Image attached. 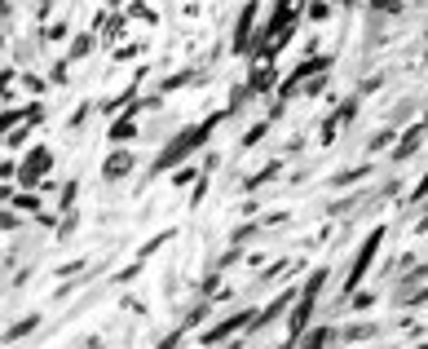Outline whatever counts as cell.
Masks as SVG:
<instances>
[{
	"mask_svg": "<svg viewBox=\"0 0 428 349\" xmlns=\"http://www.w3.org/2000/svg\"><path fill=\"white\" fill-rule=\"evenodd\" d=\"M217 124H221V115H208L204 124H190V128H181V133H177V137L168 142V146L159 151V160L150 164V173H146V177H154V173H168V168H181V160H186L190 151H199V146L208 142V133H217Z\"/></svg>",
	"mask_w": 428,
	"mask_h": 349,
	"instance_id": "obj_1",
	"label": "cell"
},
{
	"mask_svg": "<svg viewBox=\"0 0 428 349\" xmlns=\"http://www.w3.org/2000/svg\"><path fill=\"white\" fill-rule=\"evenodd\" d=\"M327 279H331V270H327V266H318V270L305 279L301 296H296V305H292V327H287V345H292V349L305 341L309 318H314V309H318V292H323V283H327Z\"/></svg>",
	"mask_w": 428,
	"mask_h": 349,
	"instance_id": "obj_2",
	"label": "cell"
},
{
	"mask_svg": "<svg viewBox=\"0 0 428 349\" xmlns=\"http://www.w3.org/2000/svg\"><path fill=\"white\" fill-rule=\"evenodd\" d=\"M53 173V151L49 146H31L27 151V160L18 164V186L22 190H35V186H44V177Z\"/></svg>",
	"mask_w": 428,
	"mask_h": 349,
	"instance_id": "obj_3",
	"label": "cell"
},
{
	"mask_svg": "<svg viewBox=\"0 0 428 349\" xmlns=\"http://www.w3.org/2000/svg\"><path fill=\"white\" fill-rule=\"evenodd\" d=\"M380 244H384V230H375L362 239V248H358V257H353V266H349V279H344V296H353L358 292V283L366 279V270H371V261H375V252H380Z\"/></svg>",
	"mask_w": 428,
	"mask_h": 349,
	"instance_id": "obj_4",
	"label": "cell"
},
{
	"mask_svg": "<svg viewBox=\"0 0 428 349\" xmlns=\"http://www.w3.org/2000/svg\"><path fill=\"white\" fill-rule=\"evenodd\" d=\"M327 67H331V53H327V58H314V53H309L305 62L296 67V71H292V76L283 80V84H278V102H287V98H292L296 89H301L305 80H318V76H327Z\"/></svg>",
	"mask_w": 428,
	"mask_h": 349,
	"instance_id": "obj_5",
	"label": "cell"
},
{
	"mask_svg": "<svg viewBox=\"0 0 428 349\" xmlns=\"http://www.w3.org/2000/svg\"><path fill=\"white\" fill-rule=\"evenodd\" d=\"M252 323H256L252 309H239V314H230V318L212 323L208 332H199V345H208V349H212V345H225V341H230V336L239 332V327H252Z\"/></svg>",
	"mask_w": 428,
	"mask_h": 349,
	"instance_id": "obj_6",
	"label": "cell"
},
{
	"mask_svg": "<svg viewBox=\"0 0 428 349\" xmlns=\"http://www.w3.org/2000/svg\"><path fill=\"white\" fill-rule=\"evenodd\" d=\"M141 106H146V102H133V106H128V111L111 124V142H115V146H128V142L137 137V111H141Z\"/></svg>",
	"mask_w": 428,
	"mask_h": 349,
	"instance_id": "obj_7",
	"label": "cell"
},
{
	"mask_svg": "<svg viewBox=\"0 0 428 349\" xmlns=\"http://www.w3.org/2000/svg\"><path fill=\"white\" fill-rule=\"evenodd\" d=\"M296 296H301V292H292V287H287V292H278V296H274V300H269V305H265V309H260V314H256V323H252V332H260V327H269V323H274V318L283 314V309H287V314H292Z\"/></svg>",
	"mask_w": 428,
	"mask_h": 349,
	"instance_id": "obj_8",
	"label": "cell"
},
{
	"mask_svg": "<svg viewBox=\"0 0 428 349\" xmlns=\"http://www.w3.org/2000/svg\"><path fill=\"white\" fill-rule=\"evenodd\" d=\"M133 151H124V146H115L111 155H106V164H102V177H106V182H120V177H128V173H133Z\"/></svg>",
	"mask_w": 428,
	"mask_h": 349,
	"instance_id": "obj_9",
	"label": "cell"
},
{
	"mask_svg": "<svg viewBox=\"0 0 428 349\" xmlns=\"http://www.w3.org/2000/svg\"><path fill=\"white\" fill-rule=\"evenodd\" d=\"M252 40H256V9L247 5L239 14V31H234V53H252Z\"/></svg>",
	"mask_w": 428,
	"mask_h": 349,
	"instance_id": "obj_10",
	"label": "cell"
},
{
	"mask_svg": "<svg viewBox=\"0 0 428 349\" xmlns=\"http://www.w3.org/2000/svg\"><path fill=\"white\" fill-rule=\"evenodd\" d=\"M424 133H428V128H424V124H411V128H407V133H402V142H398V146H393V160H398V164H407V160H411V155H415V151H420V142H424Z\"/></svg>",
	"mask_w": 428,
	"mask_h": 349,
	"instance_id": "obj_11",
	"label": "cell"
},
{
	"mask_svg": "<svg viewBox=\"0 0 428 349\" xmlns=\"http://www.w3.org/2000/svg\"><path fill=\"white\" fill-rule=\"evenodd\" d=\"M269 89H274V67L260 62L252 76H247V93H269Z\"/></svg>",
	"mask_w": 428,
	"mask_h": 349,
	"instance_id": "obj_12",
	"label": "cell"
},
{
	"mask_svg": "<svg viewBox=\"0 0 428 349\" xmlns=\"http://www.w3.org/2000/svg\"><path fill=\"white\" fill-rule=\"evenodd\" d=\"M331 341H336V332H331V327H327V323H323V327H314V332H305V341H301V345H296V349H327Z\"/></svg>",
	"mask_w": 428,
	"mask_h": 349,
	"instance_id": "obj_13",
	"label": "cell"
},
{
	"mask_svg": "<svg viewBox=\"0 0 428 349\" xmlns=\"http://www.w3.org/2000/svg\"><path fill=\"white\" fill-rule=\"evenodd\" d=\"M75 199H80V182H66L62 195H57V212H62V216H75Z\"/></svg>",
	"mask_w": 428,
	"mask_h": 349,
	"instance_id": "obj_14",
	"label": "cell"
},
{
	"mask_svg": "<svg viewBox=\"0 0 428 349\" xmlns=\"http://www.w3.org/2000/svg\"><path fill=\"white\" fill-rule=\"evenodd\" d=\"M375 332H380L375 323H353V327H344V341H353V345H358V341H371Z\"/></svg>",
	"mask_w": 428,
	"mask_h": 349,
	"instance_id": "obj_15",
	"label": "cell"
},
{
	"mask_svg": "<svg viewBox=\"0 0 428 349\" xmlns=\"http://www.w3.org/2000/svg\"><path fill=\"white\" fill-rule=\"evenodd\" d=\"M199 177H204V173H199V168H190V164H181V168H177V173H172V186H177V190H181V186H195Z\"/></svg>",
	"mask_w": 428,
	"mask_h": 349,
	"instance_id": "obj_16",
	"label": "cell"
},
{
	"mask_svg": "<svg viewBox=\"0 0 428 349\" xmlns=\"http://www.w3.org/2000/svg\"><path fill=\"white\" fill-rule=\"evenodd\" d=\"M9 199H14V208H22V212H40V199L31 195V190H22V195H14V190H5Z\"/></svg>",
	"mask_w": 428,
	"mask_h": 349,
	"instance_id": "obj_17",
	"label": "cell"
},
{
	"mask_svg": "<svg viewBox=\"0 0 428 349\" xmlns=\"http://www.w3.org/2000/svg\"><path fill=\"white\" fill-rule=\"evenodd\" d=\"M35 323H40V314H27V318H18V323H14V327H9V332H5V341H18V336H27V332L35 327Z\"/></svg>",
	"mask_w": 428,
	"mask_h": 349,
	"instance_id": "obj_18",
	"label": "cell"
},
{
	"mask_svg": "<svg viewBox=\"0 0 428 349\" xmlns=\"http://www.w3.org/2000/svg\"><path fill=\"white\" fill-rule=\"evenodd\" d=\"M366 173H371V164H362V168H344V173H340V177H336L331 186H353V182H362Z\"/></svg>",
	"mask_w": 428,
	"mask_h": 349,
	"instance_id": "obj_19",
	"label": "cell"
},
{
	"mask_svg": "<svg viewBox=\"0 0 428 349\" xmlns=\"http://www.w3.org/2000/svg\"><path fill=\"white\" fill-rule=\"evenodd\" d=\"M274 177H278V164H269V168H260V173H256V177H247V190H260V186H265V182H274Z\"/></svg>",
	"mask_w": 428,
	"mask_h": 349,
	"instance_id": "obj_20",
	"label": "cell"
},
{
	"mask_svg": "<svg viewBox=\"0 0 428 349\" xmlns=\"http://www.w3.org/2000/svg\"><path fill=\"white\" fill-rule=\"evenodd\" d=\"M208 182H212V173H204L195 186H190V208H199V203H204V195H208Z\"/></svg>",
	"mask_w": 428,
	"mask_h": 349,
	"instance_id": "obj_21",
	"label": "cell"
},
{
	"mask_svg": "<svg viewBox=\"0 0 428 349\" xmlns=\"http://www.w3.org/2000/svg\"><path fill=\"white\" fill-rule=\"evenodd\" d=\"M89 49H93V35H89V31H84V35H75V40H71V58H84Z\"/></svg>",
	"mask_w": 428,
	"mask_h": 349,
	"instance_id": "obj_22",
	"label": "cell"
},
{
	"mask_svg": "<svg viewBox=\"0 0 428 349\" xmlns=\"http://www.w3.org/2000/svg\"><path fill=\"white\" fill-rule=\"evenodd\" d=\"M265 128H269V119H260V124H252V128L243 133V146H256V142L265 137Z\"/></svg>",
	"mask_w": 428,
	"mask_h": 349,
	"instance_id": "obj_23",
	"label": "cell"
},
{
	"mask_svg": "<svg viewBox=\"0 0 428 349\" xmlns=\"http://www.w3.org/2000/svg\"><path fill=\"white\" fill-rule=\"evenodd\" d=\"M190 80H199L195 71H177V76H168V80H163V89L172 93V89H181V84H190Z\"/></svg>",
	"mask_w": 428,
	"mask_h": 349,
	"instance_id": "obj_24",
	"label": "cell"
},
{
	"mask_svg": "<svg viewBox=\"0 0 428 349\" xmlns=\"http://www.w3.org/2000/svg\"><path fill=\"white\" fill-rule=\"evenodd\" d=\"M208 318V305H195V309H190V314H186V323H181V332H190V327H199V323H204Z\"/></svg>",
	"mask_w": 428,
	"mask_h": 349,
	"instance_id": "obj_25",
	"label": "cell"
},
{
	"mask_svg": "<svg viewBox=\"0 0 428 349\" xmlns=\"http://www.w3.org/2000/svg\"><path fill=\"white\" fill-rule=\"evenodd\" d=\"M27 137H31V128H14V133H9L5 142H9V146L18 151V146H27Z\"/></svg>",
	"mask_w": 428,
	"mask_h": 349,
	"instance_id": "obj_26",
	"label": "cell"
},
{
	"mask_svg": "<svg viewBox=\"0 0 428 349\" xmlns=\"http://www.w3.org/2000/svg\"><path fill=\"white\" fill-rule=\"evenodd\" d=\"M389 142H393V128H384V133H375V137H371V151H384Z\"/></svg>",
	"mask_w": 428,
	"mask_h": 349,
	"instance_id": "obj_27",
	"label": "cell"
},
{
	"mask_svg": "<svg viewBox=\"0 0 428 349\" xmlns=\"http://www.w3.org/2000/svg\"><path fill=\"white\" fill-rule=\"evenodd\" d=\"M411 199H415V203H420V199H428V173L420 177V186H415V190H411Z\"/></svg>",
	"mask_w": 428,
	"mask_h": 349,
	"instance_id": "obj_28",
	"label": "cell"
},
{
	"mask_svg": "<svg viewBox=\"0 0 428 349\" xmlns=\"http://www.w3.org/2000/svg\"><path fill=\"white\" fill-rule=\"evenodd\" d=\"M309 18H318V22H327V18H331V9H327V5H314V9H309Z\"/></svg>",
	"mask_w": 428,
	"mask_h": 349,
	"instance_id": "obj_29",
	"label": "cell"
},
{
	"mask_svg": "<svg viewBox=\"0 0 428 349\" xmlns=\"http://www.w3.org/2000/svg\"><path fill=\"white\" fill-rule=\"evenodd\" d=\"M420 235H428V212H424V216H420Z\"/></svg>",
	"mask_w": 428,
	"mask_h": 349,
	"instance_id": "obj_30",
	"label": "cell"
},
{
	"mask_svg": "<svg viewBox=\"0 0 428 349\" xmlns=\"http://www.w3.org/2000/svg\"><path fill=\"white\" fill-rule=\"evenodd\" d=\"M225 349H243V341H230V345H225Z\"/></svg>",
	"mask_w": 428,
	"mask_h": 349,
	"instance_id": "obj_31",
	"label": "cell"
},
{
	"mask_svg": "<svg viewBox=\"0 0 428 349\" xmlns=\"http://www.w3.org/2000/svg\"><path fill=\"white\" fill-rule=\"evenodd\" d=\"M84 349H102V341H89V345H84Z\"/></svg>",
	"mask_w": 428,
	"mask_h": 349,
	"instance_id": "obj_32",
	"label": "cell"
},
{
	"mask_svg": "<svg viewBox=\"0 0 428 349\" xmlns=\"http://www.w3.org/2000/svg\"><path fill=\"white\" fill-rule=\"evenodd\" d=\"M278 349H292V345H287V341H283V345H278Z\"/></svg>",
	"mask_w": 428,
	"mask_h": 349,
	"instance_id": "obj_33",
	"label": "cell"
}]
</instances>
